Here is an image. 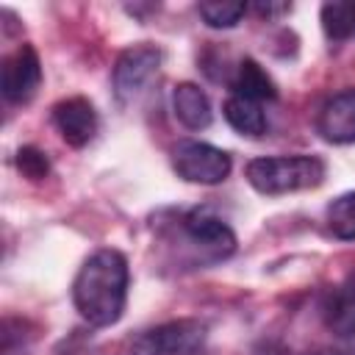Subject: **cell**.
Returning <instances> with one entry per match:
<instances>
[{"label": "cell", "mask_w": 355, "mask_h": 355, "mask_svg": "<svg viewBox=\"0 0 355 355\" xmlns=\"http://www.w3.org/2000/svg\"><path fill=\"white\" fill-rule=\"evenodd\" d=\"M128 258L119 250H97L92 252L75 275L72 302L75 311L92 327H111L119 322L128 302Z\"/></svg>", "instance_id": "obj_1"}, {"label": "cell", "mask_w": 355, "mask_h": 355, "mask_svg": "<svg viewBox=\"0 0 355 355\" xmlns=\"http://www.w3.org/2000/svg\"><path fill=\"white\" fill-rule=\"evenodd\" d=\"M250 186L266 197L313 189L324 180V161L316 155H269L252 158L244 169Z\"/></svg>", "instance_id": "obj_2"}, {"label": "cell", "mask_w": 355, "mask_h": 355, "mask_svg": "<svg viewBox=\"0 0 355 355\" xmlns=\"http://www.w3.org/2000/svg\"><path fill=\"white\" fill-rule=\"evenodd\" d=\"M205 336L208 327L200 319H175L130 338L128 355H197L205 344Z\"/></svg>", "instance_id": "obj_3"}, {"label": "cell", "mask_w": 355, "mask_h": 355, "mask_svg": "<svg viewBox=\"0 0 355 355\" xmlns=\"http://www.w3.org/2000/svg\"><path fill=\"white\" fill-rule=\"evenodd\" d=\"M161 69V50L155 44H133L128 50L119 53L116 64H114V97L122 108L136 105L141 100V94L147 92V86L153 83V78Z\"/></svg>", "instance_id": "obj_4"}, {"label": "cell", "mask_w": 355, "mask_h": 355, "mask_svg": "<svg viewBox=\"0 0 355 355\" xmlns=\"http://www.w3.org/2000/svg\"><path fill=\"white\" fill-rule=\"evenodd\" d=\"M180 233L189 241V247L194 250L200 263H216L236 252V233L230 230V225L205 208L183 214Z\"/></svg>", "instance_id": "obj_5"}, {"label": "cell", "mask_w": 355, "mask_h": 355, "mask_svg": "<svg viewBox=\"0 0 355 355\" xmlns=\"http://www.w3.org/2000/svg\"><path fill=\"white\" fill-rule=\"evenodd\" d=\"M172 166L178 178L200 186H216L230 175V155L214 144L197 141V139H183L172 147Z\"/></svg>", "instance_id": "obj_6"}, {"label": "cell", "mask_w": 355, "mask_h": 355, "mask_svg": "<svg viewBox=\"0 0 355 355\" xmlns=\"http://www.w3.org/2000/svg\"><path fill=\"white\" fill-rule=\"evenodd\" d=\"M42 83V61L31 44H19L3 58L0 89L8 103H28Z\"/></svg>", "instance_id": "obj_7"}, {"label": "cell", "mask_w": 355, "mask_h": 355, "mask_svg": "<svg viewBox=\"0 0 355 355\" xmlns=\"http://www.w3.org/2000/svg\"><path fill=\"white\" fill-rule=\"evenodd\" d=\"M53 125L69 147H86L97 133V111L86 97H67L53 105Z\"/></svg>", "instance_id": "obj_8"}, {"label": "cell", "mask_w": 355, "mask_h": 355, "mask_svg": "<svg viewBox=\"0 0 355 355\" xmlns=\"http://www.w3.org/2000/svg\"><path fill=\"white\" fill-rule=\"evenodd\" d=\"M316 128L322 139L333 144H349L355 141V89H344L333 94L316 119Z\"/></svg>", "instance_id": "obj_9"}, {"label": "cell", "mask_w": 355, "mask_h": 355, "mask_svg": "<svg viewBox=\"0 0 355 355\" xmlns=\"http://www.w3.org/2000/svg\"><path fill=\"white\" fill-rule=\"evenodd\" d=\"M172 108L178 122L189 130H205L214 119L211 103L197 83H178L172 92Z\"/></svg>", "instance_id": "obj_10"}, {"label": "cell", "mask_w": 355, "mask_h": 355, "mask_svg": "<svg viewBox=\"0 0 355 355\" xmlns=\"http://www.w3.org/2000/svg\"><path fill=\"white\" fill-rule=\"evenodd\" d=\"M230 86H233V94L247 97V100H255V103H263V100H275L277 97V89H275L272 78L252 58H244L236 67V75H233Z\"/></svg>", "instance_id": "obj_11"}, {"label": "cell", "mask_w": 355, "mask_h": 355, "mask_svg": "<svg viewBox=\"0 0 355 355\" xmlns=\"http://www.w3.org/2000/svg\"><path fill=\"white\" fill-rule=\"evenodd\" d=\"M327 327L347 338L355 333V269L344 277V283L333 291L330 305H327Z\"/></svg>", "instance_id": "obj_12"}, {"label": "cell", "mask_w": 355, "mask_h": 355, "mask_svg": "<svg viewBox=\"0 0 355 355\" xmlns=\"http://www.w3.org/2000/svg\"><path fill=\"white\" fill-rule=\"evenodd\" d=\"M222 114L227 119V125L241 133V136H261L266 130V114L261 108V103L255 100H247V97H239V94H230L222 105Z\"/></svg>", "instance_id": "obj_13"}, {"label": "cell", "mask_w": 355, "mask_h": 355, "mask_svg": "<svg viewBox=\"0 0 355 355\" xmlns=\"http://www.w3.org/2000/svg\"><path fill=\"white\" fill-rule=\"evenodd\" d=\"M322 28L330 39L344 42L355 36V0H333L322 6Z\"/></svg>", "instance_id": "obj_14"}, {"label": "cell", "mask_w": 355, "mask_h": 355, "mask_svg": "<svg viewBox=\"0 0 355 355\" xmlns=\"http://www.w3.org/2000/svg\"><path fill=\"white\" fill-rule=\"evenodd\" d=\"M327 227L336 239L355 241V191H347L327 205Z\"/></svg>", "instance_id": "obj_15"}, {"label": "cell", "mask_w": 355, "mask_h": 355, "mask_svg": "<svg viewBox=\"0 0 355 355\" xmlns=\"http://www.w3.org/2000/svg\"><path fill=\"white\" fill-rule=\"evenodd\" d=\"M197 14L208 28H233L247 14L244 3H227V0H208L197 6Z\"/></svg>", "instance_id": "obj_16"}, {"label": "cell", "mask_w": 355, "mask_h": 355, "mask_svg": "<svg viewBox=\"0 0 355 355\" xmlns=\"http://www.w3.org/2000/svg\"><path fill=\"white\" fill-rule=\"evenodd\" d=\"M17 166H19V172H22L28 180H42V178H47V172H50L47 155H44L42 150H36V147H22V150L17 153Z\"/></svg>", "instance_id": "obj_17"}, {"label": "cell", "mask_w": 355, "mask_h": 355, "mask_svg": "<svg viewBox=\"0 0 355 355\" xmlns=\"http://www.w3.org/2000/svg\"><path fill=\"white\" fill-rule=\"evenodd\" d=\"M288 8H291L288 3H255V6H252V11H255L258 17H266V19H269V17H277V14H286Z\"/></svg>", "instance_id": "obj_18"}, {"label": "cell", "mask_w": 355, "mask_h": 355, "mask_svg": "<svg viewBox=\"0 0 355 355\" xmlns=\"http://www.w3.org/2000/svg\"><path fill=\"white\" fill-rule=\"evenodd\" d=\"M347 355H355V347H352V349H349V352H347Z\"/></svg>", "instance_id": "obj_19"}]
</instances>
